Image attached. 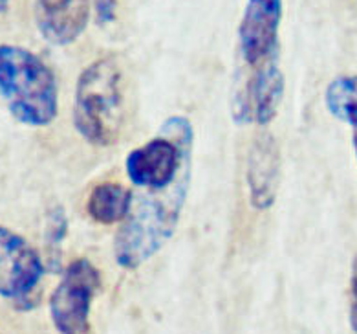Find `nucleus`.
<instances>
[{
    "label": "nucleus",
    "instance_id": "f257e3e1",
    "mask_svg": "<svg viewBox=\"0 0 357 334\" xmlns=\"http://www.w3.org/2000/svg\"><path fill=\"white\" fill-rule=\"evenodd\" d=\"M191 171L192 157L187 158L178 178L169 187L132 193L130 212L121 221L114 239V257L121 268H139L174 235L191 187Z\"/></svg>",
    "mask_w": 357,
    "mask_h": 334
},
{
    "label": "nucleus",
    "instance_id": "f03ea898",
    "mask_svg": "<svg viewBox=\"0 0 357 334\" xmlns=\"http://www.w3.org/2000/svg\"><path fill=\"white\" fill-rule=\"evenodd\" d=\"M125 119L123 70L114 57H101L81 72L75 85L74 125L93 147H110L119 140Z\"/></svg>",
    "mask_w": 357,
    "mask_h": 334
},
{
    "label": "nucleus",
    "instance_id": "7ed1b4c3",
    "mask_svg": "<svg viewBox=\"0 0 357 334\" xmlns=\"http://www.w3.org/2000/svg\"><path fill=\"white\" fill-rule=\"evenodd\" d=\"M0 96L17 122L46 127L59 110L54 72L30 50L0 45Z\"/></svg>",
    "mask_w": 357,
    "mask_h": 334
},
{
    "label": "nucleus",
    "instance_id": "20e7f679",
    "mask_svg": "<svg viewBox=\"0 0 357 334\" xmlns=\"http://www.w3.org/2000/svg\"><path fill=\"white\" fill-rule=\"evenodd\" d=\"M101 286V274L92 261L75 259L63 272L50 298V316L61 334H86L90 310Z\"/></svg>",
    "mask_w": 357,
    "mask_h": 334
},
{
    "label": "nucleus",
    "instance_id": "39448f33",
    "mask_svg": "<svg viewBox=\"0 0 357 334\" xmlns=\"http://www.w3.org/2000/svg\"><path fill=\"white\" fill-rule=\"evenodd\" d=\"M282 0H248L238 24L240 57L251 68L279 57Z\"/></svg>",
    "mask_w": 357,
    "mask_h": 334
},
{
    "label": "nucleus",
    "instance_id": "423d86ee",
    "mask_svg": "<svg viewBox=\"0 0 357 334\" xmlns=\"http://www.w3.org/2000/svg\"><path fill=\"white\" fill-rule=\"evenodd\" d=\"M43 275L45 263L30 241L0 226V296L24 300L39 286Z\"/></svg>",
    "mask_w": 357,
    "mask_h": 334
},
{
    "label": "nucleus",
    "instance_id": "0eeeda50",
    "mask_svg": "<svg viewBox=\"0 0 357 334\" xmlns=\"http://www.w3.org/2000/svg\"><path fill=\"white\" fill-rule=\"evenodd\" d=\"M255 72L235 94L233 118L236 123L268 125L277 116L284 98V74L279 57L255 66Z\"/></svg>",
    "mask_w": 357,
    "mask_h": 334
},
{
    "label": "nucleus",
    "instance_id": "6e6552de",
    "mask_svg": "<svg viewBox=\"0 0 357 334\" xmlns=\"http://www.w3.org/2000/svg\"><path fill=\"white\" fill-rule=\"evenodd\" d=\"M279 143L271 134H259L248 152L245 178L250 187L251 206L266 212L273 206L280 184Z\"/></svg>",
    "mask_w": 357,
    "mask_h": 334
},
{
    "label": "nucleus",
    "instance_id": "1a4fd4ad",
    "mask_svg": "<svg viewBox=\"0 0 357 334\" xmlns=\"http://www.w3.org/2000/svg\"><path fill=\"white\" fill-rule=\"evenodd\" d=\"M92 0H37L39 30L52 45H72L84 34Z\"/></svg>",
    "mask_w": 357,
    "mask_h": 334
},
{
    "label": "nucleus",
    "instance_id": "9d476101",
    "mask_svg": "<svg viewBox=\"0 0 357 334\" xmlns=\"http://www.w3.org/2000/svg\"><path fill=\"white\" fill-rule=\"evenodd\" d=\"M130 206H132V191L116 182L98 184L86 201V212L90 219L99 224H116L125 221Z\"/></svg>",
    "mask_w": 357,
    "mask_h": 334
},
{
    "label": "nucleus",
    "instance_id": "9b49d317",
    "mask_svg": "<svg viewBox=\"0 0 357 334\" xmlns=\"http://www.w3.org/2000/svg\"><path fill=\"white\" fill-rule=\"evenodd\" d=\"M324 103L339 122L357 129V75H339L326 87Z\"/></svg>",
    "mask_w": 357,
    "mask_h": 334
},
{
    "label": "nucleus",
    "instance_id": "f8f14e48",
    "mask_svg": "<svg viewBox=\"0 0 357 334\" xmlns=\"http://www.w3.org/2000/svg\"><path fill=\"white\" fill-rule=\"evenodd\" d=\"M118 2L119 0H92L93 15L99 26L112 24L118 19Z\"/></svg>",
    "mask_w": 357,
    "mask_h": 334
},
{
    "label": "nucleus",
    "instance_id": "ddd939ff",
    "mask_svg": "<svg viewBox=\"0 0 357 334\" xmlns=\"http://www.w3.org/2000/svg\"><path fill=\"white\" fill-rule=\"evenodd\" d=\"M66 230H68L66 215H64V212L61 210V208H57V210L50 215V224H48V239L52 241V245H59L61 241H64Z\"/></svg>",
    "mask_w": 357,
    "mask_h": 334
},
{
    "label": "nucleus",
    "instance_id": "4468645a",
    "mask_svg": "<svg viewBox=\"0 0 357 334\" xmlns=\"http://www.w3.org/2000/svg\"><path fill=\"white\" fill-rule=\"evenodd\" d=\"M350 327L357 334V257L354 259L352 279H350Z\"/></svg>",
    "mask_w": 357,
    "mask_h": 334
},
{
    "label": "nucleus",
    "instance_id": "2eb2a0df",
    "mask_svg": "<svg viewBox=\"0 0 357 334\" xmlns=\"http://www.w3.org/2000/svg\"><path fill=\"white\" fill-rule=\"evenodd\" d=\"M352 145H354V152H356V160H357V129H354V136H352Z\"/></svg>",
    "mask_w": 357,
    "mask_h": 334
},
{
    "label": "nucleus",
    "instance_id": "dca6fc26",
    "mask_svg": "<svg viewBox=\"0 0 357 334\" xmlns=\"http://www.w3.org/2000/svg\"><path fill=\"white\" fill-rule=\"evenodd\" d=\"M8 4H10V0H0V15L4 13L6 8H8Z\"/></svg>",
    "mask_w": 357,
    "mask_h": 334
}]
</instances>
